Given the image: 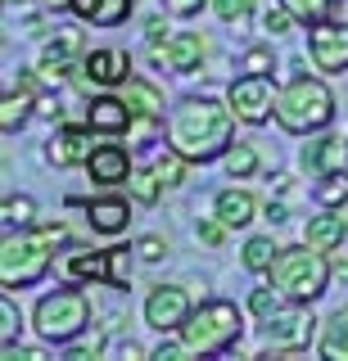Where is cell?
Masks as SVG:
<instances>
[{
    "instance_id": "1",
    "label": "cell",
    "mask_w": 348,
    "mask_h": 361,
    "mask_svg": "<svg viewBox=\"0 0 348 361\" xmlns=\"http://www.w3.org/2000/svg\"><path fill=\"white\" fill-rule=\"evenodd\" d=\"M235 113L227 99L212 95H186L167 118V145L181 149L190 163H212L231 149V131H235Z\"/></svg>"
},
{
    "instance_id": "2",
    "label": "cell",
    "mask_w": 348,
    "mask_h": 361,
    "mask_svg": "<svg viewBox=\"0 0 348 361\" xmlns=\"http://www.w3.org/2000/svg\"><path fill=\"white\" fill-rule=\"evenodd\" d=\"M335 90L312 73H294L276 90V127L285 135H317L335 122Z\"/></svg>"
},
{
    "instance_id": "3",
    "label": "cell",
    "mask_w": 348,
    "mask_h": 361,
    "mask_svg": "<svg viewBox=\"0 0 348 361\" xmlns=\"http://www.w3.org/2000/svg\"><path fill=\"white\" fill-rule=\"evenodd\" d=\"M91 293L82 285H59L50 293H41L37 307H32V330H37L41 343H73V338H82L91 330Z\"/></svg>"
},
{
    "instance_id": "4",
    "label": "cell",
    "mask_w": 348,
    "mask_h": 361,
    "mask_svg": "<svg viewBox=\"0 0 348 361\" xmlns=\"http://www.w3.org/2000/svg\"><path fill=\"white\" fill-rule=\"evenodd\" d=\"M244 334V312L231 298H208L190 312V321L176 330V338L186 343L190 357H222L240 343Z\"/></svg>"
},
{
    "instance_id": "5",
    "label": "cell",
    "mask_w": 348,
    "mask_h": 361,
    "mask_svg": "<svg viewBox=\"0 0 348 361\" xmlns=\"http://www.w3.org/2000/svg\"><path fill=\"white\" fill-rule=\"evenodd\" d=\"M267 280L294 302H317L335 280V262H330V253H321V248H312V244L280 248V257L272 262Z\"/></svg>"
},
{
    "instance_id": "6",
    "label": "cell",
    "mask_w": 348,
    "mask_h": 361,
    "mask_svg": "<svg viewBox=\"0 0 348 361\" xmlns=\"http://www.w3.org/2000/svg\"><path fill=\"white\" fill-rule=\"evenodd\" d=\"M312 302H280V307L272 316H263L258 321V338H263V353L258 357H267V361H299L303 353H308V343L321 334V325H317V316L308 312Z\"/></svg>"
},
{
    "instance_id": "7",
    "label": "cell",
    "mask_w": 348,
    "mask_h": 361,
    "mask_svg": "<svg viewBox=\"0 0 348 361\" xmlns=\"http://www.w3.org/2000/svg\"><path fill=\"white\" fill-rule=\"evenodd\" d=\"M54 267V248H46L32 231H5V244H0V285L9 293L41 285Z\"/></svg>"
},
{
    "instance_id": "8",
    "label": "cell",
    "mask_w": 348,
    "mask_h": 361,
    "mask_svg": "<svg viewBox=\"0 0 348 361\" xmlns=\"http://www.w3.org/2000/svg\"><path fill=\"white\" fill-rule=\"evenodd\" d=\"M276 90L280 86L272 82V73H240L227 86V104L244 127H263L276 118Z\"/></svg>"
},
{
    "instance_id": "9",
    "label": "cell",
    "mask_w": 348,
    "mask_h": 361,
    "mask_svg": "<svg viewBox=\"0 0 348 361\" xmlns=\"http://www.w3.org/2000/svg\"><path fill=\"white\" fill-rule=\"evenodd\" d=\"M308 59L325 77L348 73V18H317L308 23Z\"/></svg>"
},
{
    "instance_id": "10",
    "label": "cell",
    "mask_w": 348,
    "mask_h": 361,
    "mask_svg": "<svg viewBox=\"0 0 348 361\" xmlns=\"http://www.w3.org/2000/svg\"><path fill=\"white\" fill-rule=\"evenodd\" d=\"M190 312H195V298H190V289L181 285H154L145 293V325L159 334H176L181 325L190 321Z\"/></svg>"
},
{
    "instance_id": "11",
    "label": "cell",
    "mask_w": 348,
    "mask_h": 361,
    "mask_svg": "<svg viewBox=\"0 0 348 361\" xmlns=\"http://www.w3.org/2000/svg\"><path fill=\"white\" fill-rule=\"evenodd\" d=\"M299 167L308 176H317V180L344 176V167H348V140H344V135H335L330 127L317 131V135H308V145L299 149Z\"/></svg>"
},
{
    "instance_id": "12",
    "label": "cell",
    "mask_w": 348,
    "mask_h": 361,
    "mask_svg": "<svg viewBox=\"0 0 348 361\" xmlns=\"http://www.w3.org/2000/svg\"><path fill=\"white\" fill-rule=\"evenodd\" d=\"M82 59H86L82 32H77V27H54V37L41 45V63H37V73L54 86V82H64V77H68Z\"/></svg>"
},
{
    "instance_id": "13",
    "label": "cell",
    "mask_w": 348,
    "mask_h": 361,
    "mask_svg": "<svg viewBox=\"0 0 348 361\" xmlns=\"http://www.w3.org/2000/svg\"><path fill=\"white\" fill-rule=\"evenodd\" d=\"M131 172H136V163H131L127 145H118L114 135H104V140L91 149V158H86V176H91V185H100V190L127 185Z\"/></svg>"
},
{
    "instance_id": "14",
    "label": "cell",
    "mask_w": 348,
    "mask_h": 361,
    "mask_svg": "<svg viewBox=\"0 0 348 361\" xmlns=\"http://www.w3.org/2000/svg\"><path fill=\"white\" fill-rule=\"evenodd\" d=\"M91 135H95L91 122H82V127H77V122H64V127L46 140L41 154H46V163H54V167H86V158L95 149Z\"/></svg>"
},
{
    "instance_id": "15",
    "label": "cell",
    "mask_w": 348,
    "mask_h": 361,
    "mask_svg": "<svg viewBox=\"0 0 348 361\" xmlns=\"http://www.w3.org/2000/svg\"><path fill=\"white\" fill-rule=\"evenodd\" d=\"M204 54H208V45H204L199 32H172V41L154 50V63L172 68V73H199V68H204Z\"/></svg>"
},
{
    "instance_id": "16",
    "label": "cell",
    "mask_w": 348,
    "mask_h": 361,
    "mask_svg": "<svg viewBox=\"0 0 348 361\" xmlns=\"http://www.w3.org/2000/svg\"><path fill=\"white\" fill-rule=\"evenodd\" d=\"M82 73H86V82H95V86H122L131 77V59H127V50L100 45V50H86Z\"/></svg>"
},
{
    "instance_id": "17",
    "label": "cell",
    "mask_w": 348,
    "mask_h": 361,
    "mask_svg": "<svg viewBox=\"0 0 348 361\" xmlns=\"http://www.w3.org/2000/svg\"><path fill=\"white\" fill-rule=\"evenodd\" d=\"M131 104L122 95H95L91 104H86V122H91V131L95 135H127L131 127Z\"/></svg>"
},
{
    "instance_id": "18",
    "label": "cell",
    "mask_w": 348,
    "mask_h": 361,
    "mask_svg": "<svg viewBox=\"0 0 348 361\" xmlns=\"http://www.w3.org/2000/svg\"><path fill=\"white\" fill-rule=\"evenodd\" d=\"M131 199H122V195H100L86 203V221H91V231L95 235H122L131 226Z\"/></svg>"
},
{
    "instance_id": "19",
    "label": "cell",
    "mask_w": 348,
    "mask_h": 361,
    "mask_svg": "<svg viewBox=\"0 0 348 361\" xmlns=\"http://www.w3.org/2000/svg\"><path fill=\"white\" fill-rule=\"evenodd\" d=\"M344 235H348L344 208H321L317 217H308V226H303V244L321 248V253H335V248H344Z\"/></svg>"
},
{
    "instance_id": "20",
    "label": "cell",
    "mask_w": 348,
    "mask_h": 361,
    "mask_svg": "<svg viewBox=\"0 0 348 361\" xmlns=\"http://www.w3.org/2000/svg\"><path fill=\"white\" fill-rule=\"evenodd\" d=\"M64 276L77 280V285H109V276H114L109 248H77V253H68Z\"/></svg>"
},
{
    "instance_id": "21",
    "label": "cell",
    "mask_w": 348,
    "mask_h": 361,
    "mask_svg": "<svg viewBox=\"0 0 348 361\" xmlns=\"http://www.w3.org/2000/svg\"><path fill=\"white\" fill-rule=\"evenodd\" d=\"M212 212H217L231 231H244V226L258 217V199L244 185H227V190H217V199H212Z\"/></svg>"
},
{
    "instance_id": "22",
    "label": "cell",
    "mask_w": 348,
    "mask_h": 361,
    "mask_svg": "<svg viewBox=\"0 0 348 361\" xmlns=\"http://www.w3.org/2000/svg\"><path fill=\"white\" fill-rule=\"evenodd\" d=\"M73 14L91 27H122L136 14V0H73Z\"/></svg>"
},
{
    "instance_id": "23",
    "label": "cell",
    "mask_w": 348,
    "mask_h": 361,
    "mask_svg": "<svg viewBox=\"0 0 348 361\" xmlns=\"http://www.w3.org/2000/svg\"><path fill=\"white\" fill-rule=\"evenodd\" d=\"M37 113V90H28V86H9L5 90V99H0V131L5 135H14V131H23V122Z\"/></svg>"
},
{
    "instance_id": "24",
    "label": "cell",
    "mask_w": 348,
    "mask_h": 361,
    "mask_svg": "<svg viewBox=\"0 0 348 361\" xmlns=\"http://www.w3.org/2000/svg\"><path fill=\"white\" fill-rule=\"evenodd\" d=\"M317 353L325 361H348V302L325 316V325L317 334Z\"/></svg>"
},
{
    "instance_id": "25",
    "label": "cell",
    "mask_w": 348,
    "mask_h": 361,
    "mask_svg": "<svg viewBox=\"0 0 348 361\" xmlns=\"http://www.w3.org/2000/svg\"><path fill=\"white\" fill-rule=\"evenodd\" d=\"M122 99L131 104V113H150V118H163V90L145 77H127L122 82Z\"/></svg>"
},
{
    "instance_id": "26",
    "label": "cell",
    "mask_w": 348,
    "mask_h": 361,
    "mask_svg": "<svg viewBox=\"0 0 348 361\" xmlns=\"http://www.w3.org/2000/svg\"><path fill=\"white\" fill-rule=\"evenodd\" d=\"M276 257H280V244L272 235H249L244 248H240V262H244V271H253V276H267Z\"/></svg>"
},
{
    "instance_id": "27",
    "label": "cell",
    "mask_w": 348,
    "mask_h": 361,
    "mask_svg": "<svg viewBox=\"0 0 348 361\" xmlns=\"http://www.w3.org/2000/svg\"><path fill=\"white\" fill-rule=\"evenodd\" d=\"M154 172H159V180H163V185L167 190H172V185H181V180L190 176V167H195V163H190V158L181 154V149H172V145H163V149L159 154H154Z\"/></svg>"
},
{
    "instance_id": "28",
    "label": "cell",
    "mask_w": 348,
    "mask_h": 361,
    "mask_svg": "<svg viewBox=\"0 0 348 361\" xmlns=\"http://www.w3.org/2000/svg\"><path fill=\"white\" fill-rule=\"evenodd\" d=\"M0 217H5V231H28V226L37 221V203H32L28 195H5Z\"/></svg>"
},
{
    "instance_id": "29",
    "label": "cell",
    "mask_w": 348,
    "mask_h": 361,
    "mask_svg": "<svg viewBox=\"0 0 348 361\" xmlns=\"http://www.w3.org/2000/svg\"><path fill=\"white\" fill-rule=\"evenodd\" d=\"M222 163H227V176H253L258 172V149L249 140H231V149L222 154Z\"/></svg>"
},
{
    "instance_id": "30",
    "label": "cell",
    "mask_w": 348,
    "mask_h": 361,
    "mask_svg": "<svg viewBox=\"0 0 348 361\" xmlns=\"http://www.w3.org/2000/svg\"><path fill=\"white\" fill-rule=\"evenodd\" d=\"M127 190H131V199L136 203H159V195H163V180H159V172L154 167H136L131 172V180H127Z\"/></svg>"
},
{
    "instance_id": "31",
    "label": "cell",
    "mask_w": 348,
    "mask_h": 361,
    "mask_svg": "<svg viewBox=\"0 0 348 361\" xmlns=\"http://www.w3.org/2000/svg\"><path fill=\"white\" fill-rule=\"evenodd\" d=\"M299 23H317V18H330L340 9V0H280Z\"/></svg>"
},
{
    "instance_id": "32",
    "label": "cell",
    "mask_w": 348,
    "mask_h": 361,
    "mask_svg": "<svg viewBox=\"0 0 348 361\" xmlns=\"http://www.w3.org/2000/svg\"><path fill=\"white\" fill-rule=\"evenodd\" d=\"M280 302H289L285 293H280L272 280H267V285H253V293H249V312H253V321H263V316H272Z\"/></svg>"
},
{
    "instance_id": "33",
    "label": "cell",
    "mask_w": 348,
    "mask_h": 361,
    "mask_svg": "<svg viewBox=\"0 0 348 361\" xmlns=\"http://www.w3.org/2000/svg\"><path fill=\"white\" fill-rule=\"evenodd\" d=\"M18 334H23V312L14 307V298L5 289V298H0V343H18Z\"/></svg>"
},
{
    "instance_id": "34",
    "label": "cell",
    "mask_w": 348,
    "mask_h": 361,
    "mask_svg": "<svg viewBox=\"0 0 348 361\" xmlns=\"http://www.w3.org/2000/svg\"><path fill=\"white\" fill-rule=\"evenodd\" d=\"M109 353V338L104 334H91V338H73V343H64V361H86V357H104Z\"/></svg>"
},
{
    "instance_id": "35",
    "label": "cell",
    "mask_w": 348,
    "mask_h": 361,
    "mask_svg": "<svg viewBox=\"0 0 348 361\" xmlns=\"http://www.w3.org/2000/svg\"><path fill=\"white\" fill-rule=\"evenodd\" d=\"M317 203H321V208H344V203H348V176L317 180Z\"/></svg>"
},
{
    "instance_id": "36",
    "label": "cell",
    "mask_w": 348,
    "mask_h": 361,
    "mask_svg": "<svg viewBox=\"0 0 348 361\" xmlns=\"http://www.w3.org/2000/svg\"><path fill=\"white\" fill-rule=\"evenodd\" d=\"M272 68H276L272 45H249V50L240 54V73H272Z\"/></svg>"
},
{
    "instance_id": "37",
    "label": "cell",
    "mask_w": 348,
    "mask_h": 361,
    "mask_svg": "<svg viewBox=\"0 0 348 361\" xmlns=\"http://www.w3.org/2000/svg\"><path fill=\"white\" fill-rule=\"evenodd\" d=\"M109 262H114L109 285H114V289H131V248H109Z\"/></svg>"
},
{
    "instance_id": "38",
    "label": "cell",
    "mask_w": 348,
    "mask_h": 361,
    "mask_svg": "<svg viewBox=\"0 0 348 361\" xmlns=\"http://www.w3.org/2000/svg\"><path fill=\"white\" fill-rule=\"evenodd\" d=\"M208 9H212L222 23H244V18L253 14V0H212Z\"/></svg>"
},
{
    "instance_id": "39",
    "label": "cell",
    "mask_w": 348,
    "mask_h": 361,
    "mask_svg": "<svg viewBox=\"0 0 348 361\" xmlns=\"http://www.w3.org/2000/svg\"><path fill=\"white\" fill-rule=\"evenodd\" d=\"M294 27H299V18L289 14L285 5H276V9L263 14V32H272V37H285V32H294Z\"/></svg>"
},
{
    "instance_id": "40",
    "label": "cell",
    "mask_w": 348,
    "mask_h": 361,
    "mask_svg": "<svg viewBox=\"0 0 348 361\" xmlns=\"http://www.w3.org/2000/svg\"><path fill=\"white\" fill-rule=\"evenodd\" d=\"M28 231H32V235H37V240H41V244H46V248H64V244H68V240H73V235H68V226H64V221H50V226H37V221H32V226H28Z\"/></svg>"
},
{
    "instance_id": "41",
    "label": "cell",
    "mask_w": 348,
    "mask_h": 361,
    "mask_svg": "<svg viewBox=\"0 0 348 361\" xmlns=\"http://www.w3.org/2000/svg\"><path fill=\"white\" fill-rule=\"evenodd\" d=\"M195 231H199V240H204V244H212V248H217L222 240H227V231H231V226H227V221H222V217H217V212H212V217H208V221H199V226H195Z\"/></svg>"
},
{
    "instance_id": "42",
    "label": "cell",
    "mask_w": 348,
    "mask_h": 361,
    "mask_svg": "<svg viewBox=\"0 0 348 361\" xmlns=\"http://www.w3.org/2000/svg\"><path fill=\"white\" fill-rule=\"evenodd\" d=\"M163 253H167V240H159V235L136 240V257H140V262H163Z\"/></svg>"
},
{
    "instance_id": "43",
    "label": "cell",
    "mask_w": 348,
    "mask_h": 361,
    "mask_svg": "<svg viewBox=\"0 0 348 361\" xmlns=\"http://www.w3.org/2000/svg\"><path fill=\"white\" fill-rule=\"evenodd\" d=\"M145 37H150V50H159V45H167V41H172V32H167V23H163V14L145 18Z\"/></svg>"
},
{
    "instance_id": "44",
    "label": "cell",
    "mask_w": 348,
    "mask_h": 361,
    "mask_svg": "<svg viewBox=\"0 0 348 361\" xmlns=\"http://www.w3.org/2000/svg\"><path fill=\"white\" fill-rule=\"evenodd\" d=\"M204 5H212V0H163V9H167L172 18H195Z\"/></svg>"
},
{
    "instance_id": "45",
    "label": "cell",
    "mask_w": 348,
    "mask_h": 361,
    "mask_svg": "<svg viewBox=\"0 0 348 361\" xmlns=\"http://www.w3.org/2000/svg\"><path fill=\"white\" fill-rule=\"evenodd\" d=\"M37 113H41V118H46V122H54V127H59V122H64V104H59V99H54V95H37Z\"/></svg>"
},
{
    "instance_id": "46",
    "label": "cell",
    "mask_w": 348,
    "mask_h": 361,
    "mask_svg": "<svg viewBox=\"0 0 348 361\" xmlns=\"http://www.w3.org/2000/svg\"><path fill=\"white\" fill-rule=\"evenodd\" d=\"M41 348H23V343H5V361H41Z\"/></svg>"
},
{
    "instance_id": "47",
    "label": "cell",
    "mask_w": 348,
    "mask_h": 361,
    "mask_svg": "<svg viewBox=\"0 0 348 361\" xmlns=\"http://www.w3.org/2000/svg\"><path fill=\"white\" fill-rule=\"evenodd\" d=\"M118 357H154V353H145V348L136 343V338H118V343H109Z\"/></svg>"
},
{
    "instance_id": "48",
    "label": "cell",
    "mask_w": 348,
    "mask_h": 361,
    "mask_svg": "<svg viewBox=\"0 0 348 361\" xmlns=\"http://www.w3.org/2000/svg\"><path fill=\"white\" fill-rule=\"evenodd\" d=\"M263 217L272 221V226H280V221L289 217V208H285V203H280V199H267V203H263Z\"/></svg>"
},
{
    "instance_id": "49",
    "label": "cell",
    "mask_w": 348,
    "mask_h": 361,
    "mask_svg": "<svg viewBox=\"0 0 348 361\" xmlns=\"http://www.w3.org/2000/svg\"><path fill=\"white\" fill-rule=\"evenodd\" d=\"M46 9L50 14H64V9H73V0H46Z\"/></svg>"
},
{
    "instance_id": "50",
    "label": "cell",
    "mask_w": 348,
    "mask_h": 361,
    "mask_svg": "<svg viewBox=\"0 0 348 361\" xmlns=\"http://www.w3.org/2000/svg\"><path fill=\"white\" fill-rule=\"evenodd\" d=\"M335 280H348V262H335Z\"/></svg>"
},
{
    "instance_id": "51",
    "label": "cell",
    "mask_w": 348,
    "mask_h": 361,
    "mask_svg": "<svg viewBox=\"0 0 348 361\" xmlns=\"http://www.w3.org/2000/svg\"><path fill=\"white\" fill-rule=\"evenodd\" d=\"M344 176H348V167H344Z\"/></svg>"
}]
</instances>
